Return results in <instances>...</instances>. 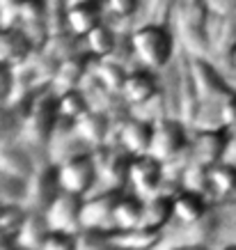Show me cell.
<instances>
[{"label": "cell", "mask_w": 236, "mask_h": 250, "mask_svg": "<svg viewBox=\"0 0 236 250\" xmlns=\"http://www.w3.org/2000/svg\"><path fill=\"white\" fill-rule=\"evenodd\" d=\"M16 25L41 48L48 39V0H21L16 7Z\"/></svg>", "instance_id": "15"}, {"label": "cell", "mask_w": 236, "mask_h": 250, "mask_svg": "<svg viewBox=\"0 0 236 250\" xmlns=\"http://www.w3.org/2000/svg\"><path fill=\"white\" fill-rule=\"evenodd\" d=\"M60 122V101L53 87L39 90L32 99V106L21 122V140L30 147H48L55 126Z\"/></svg>", "instance_id": "4"}, {"label": "cell", "mask_w": 236, "mask_h": 250, "mask_svg": "<svg viewBox=\"0 0 236 250\" xmlns=\"http://www.w3.org/2000/svg\"><path fill=\"white\" fill-rule=\"evenodd\" d=\"M2 207H5V202H2V200H0V211H2Z\"/></svg>", "instance_id": "52"}, {"label": "cell", "mask_w": 236, "mask_h": 250, "mask_svg": "<svg viewBox=\"0 0 236 250\" xmlns=\"http://www.w3.org/2000/svg\"><path fill=\"white\" fill-rule=\"evenodd\" d=\"M76 131L92 149L99 145L110 143V115L90 108L83 117L76 120Z\"/></svg>", "instance_id": "23"}, {"label": "cell", "mask_w": 236, "mask_h": 250, "mask_svg": "<svg viewBox=\"0 0 236 250\" xmlns=\"http://www.w3.org/2000/svg\"><path fill=\"white\" fill-rule=\"evenodd\" d=\"M209 170L211 167L199 163V161L191 159L188 156V163L181 167V188H188V190H197V193H206L211 190V177H209Z\"/></svg>", "instance_id": "33"}, {"label": "cell", "mask_w": 236, "mask_h": 250, "mask_svg": "<svg viewBox=\"0 0 236 250\" xmlns=\"http://www.w3.org/2000/svg\"><path fill=\"white\" fill-rule=\"evenodd\" d=\"M172 218H175V195H168L160 190L156 195L145 197V216H142L145 228L163 232Z\"/></svg>", "instance_id": "27"}, {"label": "cell", "mask_w": 236, "mask_h": 250, "mask_svg": "<svg viewBox=\"0 0 236 250\" xmlns=\"http://www.w3.org/2000/svg\"><path fill=\"white\" fill-rule=\"evenodd\" d=\"M142 0H103V9H106V19L115 23L117 28L131 30L138 19Z\"/></svg>", "instance_id": "30"}, {"label": "cell", "mask_w": 236, "mask_h": 250, "mask_svg": "<svg viewBox=\"0 0 236 250\" xmlns=\"http://www.w3.org/2000/svg\"><path fill=\"white\" fill-rule=\"evenodd\" d=\"M209 2V9L214 14H229V12H236V0H206Z\"/></svg>", "instance_id": "43"}, {"label": "cell", "mask_w": 236, "mask_h": 250, "mask_svg": "<svg viewBox=\"0 0 236 250\" xmlns=\"http://www.w3.org/2000/svg\"><path fill=\"white\" fill-rule=\"evenodd\" d=\"M220 250H236V243H227L225 248H220Z\"/></svg>", "instance_id": "48"}, {"label": "cell", "mask_w": 236, "mask_h": 250, "mask_svg": "<svg viewBox=\"0 0 236 250\" xmlns=\"http://www.w3.org/2000/svg\"><path fill=\"white\" fill-rule=\"evenodd\" d=\"M58 101H60V115L62 117H67V120H74V122H76L78 117H83V115L92 108L80 87L58 94Z\"/></svg>", "instance_id": "35"}, {"label": "cell", "mask_w": 236, "mask_h": 250, "mask_svg": "<svg viewBox=\"0 0 236 250\" xmlns=\"http://www.w3.org/2000/svg\"><path fill=\"white\" fill-rule=\"evenodd\" d=\"M175 2L177 0H142L133 28H136V25H142V23L170 25L172 14H175Z\"/></svg>", "instance_id": "32"}, {"label": "cell", "mask_w": 236, "mask_h": 250, "mask_svg": "<svg viewBox=\"0 0 236 250\" xmlns=\"http://www.w3.org/2000/svg\"><path fill=\"white\" fill-rule=\"evenodd\" d=\"M48 232H51V225H48L44 211L28 209V213H25V218H23V223H21V228L16 229V234H14L16 246H25V248L39 250L41 243H44V239L48 236Z\"/></svg>", "instance_id": "26"}, {"label": "cell", "mask_w": 236, "mask_h": 250, "mask_svg": "<svg viewBox=\"0 0 236 250\" xmlns=\"http://www.w3.org/2000/svg\"><path fill=\"white\" fill-rule=\"evenodd\" d=\"M170 250H211L204 243H179V246H172Z\"/></svg>", "instance_id": "46"}, {"label": "cell", "mask_w": 236, "mask_h": 250, "mask_svg": "<svg viewBox=\"0 0 236 250\" xmlns=\"http://www.w3.org/2000/svg\"><path fill=\"white\" fill-rule=\"evenodd\" d=\"M177 64H179V117L193 129L199 110V94L195 71H193V55H188L186 51L179 48Z\"/></svg>", "instance_id": "14"}, {"label": "cell", "mask_w": 236, "mask_h": 250, "mask_svg": "<svg viewBox=\"0 0 236 250\" xmlns=\"http://www.w3.org/2000/svg\"><path fill=\"white\" fill-rule=\"evenodd\" d=\"M39 250H76V232L51 229Z\"/></svg>", "instance_id": "39"}, {"label": "cell", "mask_w": 236, "mask_h": 250, "mask_svg": "<svg viewBox=\"0 0 236 250\" xmlns=\"http://www.w3.org/2000/svg\"><path fill=\"white\" fill-rule=\"evenodd\" d=\"M76 250H119L103 229H80L76 232Z\"/></svg>", "instance_id": "36"}, {"label": "cell", "mask_w": 236, "mask_h": 250, "mask_svg": "<svg viewBox=\"0 0 236 250\" xmlns=\"http://www.w3.org/2000/svg\"><path fill=\"white\" fill-rule=\"evenodd\" d=\"M51 55H55L58 60H67L71 55H78L85 51V42L83 37H78L76 32L71 30H62V32H53V35H48V39L44 42V46Z\"/></svg>", "instance_id": "29"}, {"label": "cell", "mask_w": 236, "mask_h": 250, "mask_svg": "<svg viewBox=\"0 0 236 250\" xmlns=\"http://www.w3.org/2000/svg\"><path fill=\"white\" fill-rule=\"evenodd\" d=\"M165 182V163L152 154H136L131 161L129 186L142 197L160 193V186Z\"/></svg>", "instance_id": "11"}, {"label": "cell", "mask_w": 236, "mask_h": 250, "mask_svg": "<svg viewBox=\"0 0 236 250\" xmlns=\"http://www.w3.org/2000/svg\"><path fill=\"white\" fill-rule=\"evenodd\" d=\"M60 190L62 186L60 177H58V166L51 163V161L44 163V166H37L32 177L25 182V207L44 211Z\"/></svg>", "instance_id": "10"}, {"label": "cell", "mask_w": 236, "mask_h": 250, "mask_svg": "<svg viewBox=\"0 0 236 250\" xmlns=\"http://www.w3.org/2000/svg\"><path fill=\"white\" fill-rule=\"evenodd\" d=\"M58 166V177H60L62 190L69 193H78V195H90L94 184L99 182V172H97V163L92 159V152L76 154L71 159H64Z\"/></svg>", "instance_id": "7"}, {"label": "cell", "mask_w": 236, "mask_h": 250, "mask_svg": "<svg viewBox=\"0 0 236 250\" xmlns=\"http://www.w3.org/2000/svg\"><path fill=\"white\" fill-rule=\"evenodd\" d=\"M152 136H154V122L131 113L126 117V122L122 124L119 133H117V145H122L124 149L131 152L133 156L136 154H147L149 145H152Z\"/></svg>", "instance_id": "19"}, {"label": "cell", "mask_w": 236, "mask_h": 250, "mask_svg": "<svg viewBox=\"0 0 236 250\" xmlns=\"http://www.w3.org/2000/svg\"><path fill=\"white\" fill-rule=\"evenodd\" d=\"M110 239L119 250H154L163 239L160 229H152L145 225L138 228H115L110 229Z\"/></svg>", "instance_id": "22"}, {"label": "cell", "mask_w": 236, "mask_h": 250, "mask_svg": "<svg viewBox=\"0 0 236 250\" xmlns=\"http://www.w3.org/2000/svg\"><path fill=\"white\" fill-rule=\"evenodd\" d=\"M16 248V239L12 232L0 228V250H14Z\"/></svg>", "instance_id": "44"}, {"label": "cell", "mask_w": 236, "mask_h": 250, "mask_svg": "<svg viewBox=\"0 0 236 250\" xmlns=\"http://www.w3.org/2000/svg\"><path fill=\"white\" fill-rule=\"evenodd\" d=\"M191 147V126L179 117H163L154 122V136L149 152L152 156L160 159L165 166L181 159Z\"/></svg>", "instance_id": "5"}, {"label": "cell", "mask_w": 236, "mask_h": 250, "mask_svg": "<svg viewBox=\"0 0 236 250\" xmlns=\"http://www.w3.org/2000/svg\"><path fill=\"white\" fill-rule=\"evenodd\" d=\"M209 211H211V205L206 200V193H197V190L188 188H181L179 193H175V220H179L181 225L197 223Z\"/></svg>", "instance_id": "24"}, {"label": "cell", "mask_w": 236, "mask_h": 250, "mask_svg": "<svg viewBox=\"0 0 236 250\" xmlns=\"http://www.w3.org/2000/svg\"><path fill=\"white\" fill-rule=\"evenodd\" d=\"M37 46L19 25L0 28V62L7 67H19L35 53Z\"/></svg>", "instance_id": "18"}, {"label": "cell", "mask_w": 236, "mask_h": 250, "mask_svg": "<svg viewBox=\"0 0 236 250\" xmlns=\"http://www.w3.org/2000/svg\"><path fill=\"white\" fill-rule=\"evenodd\" d=\"M209 177H211V190L216 195L229 197L236 195V166L229 163V161H220L211 166L209 170Z\"/></svg>", "instance_id": "34"}, {"label": "cell", "mask_w": 236, "mask_h": 250, "mask_svg": "<svg viewBox=\"0 0 236 250\" xmlns=\"http://www.w3.org/2000/svg\"><path fill=\"white\" fill-rule=\"evenodd\" d=\"M25 213H28V207L25 205H5L2 211H0V228L16 234V229L21 228Z\"/></svg>", "instance_id": "40"}, {"label": "cell", "mask_w": 236, "mask_h": 250, "mask_svg": "<svg viewBox=\"0 0 236 250\" xmlns=\"http://www.w3.org/2000/svg\"><path fill=\"white\" fill-rule=\"evenodd\" d=\"M145 216V197L124 190L115 207V228H138Z\"/></svg>", "instance_id": "28"}, {"label": "cell", "mask_w": 236, "mask_h": 250, "mask_svg": "<svg viewBox=\"0 0 236 250\" xmlns=\"http://www.w3.org/2000/svg\"><path fill=\"white\" fill-rule=\"evenodd\" d=\"M0 170L28 182L32 172L37 170V161L30 156L28 147L19 145L16 140H7V143H0Z\"/></svg>", "instance_id": "21"}, {"label": "cell", "mask_w": 236, "mask_h": 250, "mask_svg": "<svg viewBox=\"0 0 236 250\" xmlns=\"http://www.w3.org/2000/svg\"><path fill=\"white\" fill-rule=\"evenodd\" d=\"M92 74L99 78L106 87H110L113 92L119 94L124 81L129 76V69L124 67V64H119V62L110 60V58H99V60L94 58V62H92Z\"/></svg>", "instance_id": "31"}, {"label": "cell", "mask_w": 236, "mask_h": 250, "mask_svg": "<svg viewBox=\"0 0 236 250\" xmlns=\"http://www.w3.org/2000/svg\"><path fill=\"white\" fill-rule=\"evenodd\" d=\"M14 250H35V248H25V246H16Z\"/></svg>", "instance_id": "50"}, {"label": "cell", "mask_w": 236, "mask_h": 250, "mask_svg": "<svg viewBox=\"0 0 236 250\" xmlns=\"http://www.w3.org/2000/svg\"><path fill=\"white\" fill-rule=\"evenodd\" d=\"M124 188H106L97 195H85L83 213H80V229H115V207Z\"/></svg>", "instance_id": "9"}, {"label": "cell", "mask_w": 236, "mask_h": 250, "mask_svg": "<svg viewBox=\"0 0 236 250\" xmlns=\"http://www.w3.org/2000/svg\"><path fill=\"white\" fill-rule=\"evenodd\" d=\"M229 78H232V83L236 85V74H232V76H229Z\"/></svg>", "instance_id": "51"}, {"label": "cell", "mask_w": 236, "mask_h": 250, "mask_svg": "<svg viewBox=\"0 0 236 250\" xmlns=\"http://www.w3.org/2000/svg\"><path fill=\"white\" fill-rule=\"evenodd\" d=\"M14 92V69L0 62V106H7Z\"/></svg>", "instance_id": "42"}, {"label": "cell", "mask_w": 236, "mask_h": 250, "mask_svg": "<svg viewBox=\"0 0 236 250\" xmlns=\"http://www.w3.org/2000/svg\"><path fill=\"white\" fill-rule=\"evenodd\" d=\"M220 124L225 129H236V85L220 104Z\"/></svg>", "instance_id": "41"}, {"label": "cell", "mask_w": 236, "mask_h": 250, "mask_svg": "<svg viewBox=\"0 0 236 250\" xmlns=\"http://www.w3.org/2000/svg\"><path fill=\"white\" fill-rule=\"evenodd\" d=\"M85 195L60 190L53 197V202L44 209L51 229H64V232H80V213H83Z\"/></svg>", "instance_id": "12"}, {"label": "cell", "mask_w": 236, "mask_h": 250, "mask_svg": "<svg viewBox=\"0 0 236 250\" xmlns=\"http://www.w3.org/2000/svg\"><path fill=\"white\" fill-rule=\"evenodd\" d=\"M106 21L103 0H67V28L85 37L92 28Z\"/></svg>", "instance_id": "17"}, {"label": "cell", "mask_w": 236, "mask_h": 250, "mask_svg": "<svg viewBox=\"0 0 236 250\" xmlns=\"http://www.w3.org/2000/svg\"><path fill=\"white\" fill-rule=\"evenodd\" d=\"M92 62H94V58H92L87 51H83V53H78V55H71L67 60H62L51 87H53L58 94L80 87L83 81L87 78V74L92 71Z\"/></svg>", "instance_id": "20"}, {"label": "cell", "mask_w": 236, "mask_h": 250, "mask_svg": "<svg viewBox=\"0 0 236 250\" xmlns=\"http://www.w3.org/2000/svg\"><path fill=\"white\" fill-rule=\"evenodd\" d=\"M191 138V147H188V154L191 159L204 163V166H216L225 161V154H227V145H229V129L225 126H218V129H193Z\"/></svg>", "instance_id": "13"}, {"label": "cell", "mask_w": 236, "mask_h": 250, "mask_svg": "<svg viewBox=\"0 0 236 250\" xmlns=\"http://www.w3.org/2000/svg\"><path fill=\"white\" fill-rule=\"evenodd\" d=\"M92 159L97 163L99 182L106 184V188H126L129 186V170L133 154L126 152L122 145H99L92 149Z\"/></svg>", "instance_id": "6"}, {"label": "cell", "mask_w": 236, "mask_h": 250, "mask_svg": "<svg viewBox=\"0 0 236 250\" xmlns=\"http://www.w3.org/2000/svg\"><path fill=\"white\" fill-rule=\"evenodd\" d=\"M21 133V117L12 106H0V143L14 140Z\"/></svg>", "instance_id": "38"}, {"label": "cell", "mask_w": 236, "mask_h": 250, "mask_svg": "<svg viewBox=\"0 0 236 250\" xmlns=\"http://www.w3.org/2000/svg\"><path fill=\"white\" fill-rule=\"evenodd\" d=\"M131 42L138 64L154 71H163L179 53V42L170 25H156V23L136 25L131 28Z\"/></svg>", "instance_id": "3"}, {"label": "cell", "mask_w": 236, "mask_h": 250, "mask_svg": "<svg viewBox=\"0 0 236 250\" xmlns=\"http://www.w3.org/2000/svg\"><path fill=\"white\" fill-rule=\"evenodd\" d=\"M229 74H236V55H234V62H232V69H229Z\"/></svg>", "instance_id": "49"}, {"label": "cell", "mask_w": 236, "mask_h": 250, "mask_svg": "<svg viewBox=\"0 0 236 250\" xmlns=\"http://www.w3.org/2000/svg\"><path fill=\"white\" fill-rule=\"evenodd\" d=\"M209 44H211V60L225 67L229 74L236 55V12L214 14L209 19Z\"/></svg>", "instance_id": "8"}, {"label": "cell", "mask_w": 236, "mask_h": 250, "mask_svg": "<svg viewBox=\"0 0 236 250\" xmlns=\"http://www.w3.org/2000/svg\"><path fill=\"white\" fill-rule=\"evenodd\" d=\"M225 161H229V163H234L236 166V129H229V145H227Z\"/></svg>", "instance_id": "45"}, {"label": "cell", "mask_w": 236, "mask_h": 250, "mask_svg": "<svg viewBox=\"0 0 236 250\" xmlns=\"http://www.w3.org/2000/svg\"><path fill=\"white\" fill-rule=\"evenodd\" d=\"M158 92H160L158 71L147 69V67H136L129 71V76L124 81L119 94H122V99L131 108H136V106H142L152 97H156Z\"/></svg>", "instance_id": "16"}, {"label": "cell", "mask_w": 236, "mask_h": 250, "mask_svg": "<svg viewBox=\"0 0 236 250\" xmlns=\"http://www.w3.org/2000/svg\"><path fill=\"white\" fill-rule=\"evenodd\" d=\"M193 71H195L199 94V110L193 129H218V126H222L220 104L232 92L234 83L222 71L220 64H216L211 58H195L193 55Z\"/></svg>", "instance_id": "1"}, {"label": "cell", "mask_w": 236, "mask_h": 250, "mask_svg": "<svg viewBox=\"0 0 236 250\" xmlns=\"http://www.w3.org/2000/svg\"><path fill=\"white\" fill-rule=\"evenodd\" d=\"M0 200L5 205H25V182L0 170Z\"/></svg>", "instance_id": "37"}, {"label": "cell", "mask_w": 236, "mask_h": 250, "mask_svg": "<svg viewBox=\"0 0 236 250\" xmlns=\"http://www.w3.org/2000/svg\"><path fill=\"white\" fill-rule=\"evenodd\" d=\"M124 28H117L115 23H110L106 19L103 23H99L97 28H92L87 35L83 37L85 42V51L92 55V58H108V55L115 51L117 46V39H119V32Z\"/></svg>", "instance_id": "25"}, {"label": "cell", "mask_w": 236, "mask_h": 250, "mask_svg": "<svg viewBox=\"0 0 236 250\" xmlns=\"http://www.w3.org/2000/svg\"><path fill=\"white\" fill-rule=\"evenodd\" d=\"M209 19H211V9L206 0H177L170 28L175 32L181 51L195 58H211Z\"/></svg>", "instance_id": "2"}, {"label": "cell", "mask_w": 236, "mask_h": 250, "mask_svg": "<svg viewBox=\"0 0 236 250\" xmlns=\"http://www.w3.org/2000/svg\"><path fill=\"white\" fill-rule=\"evenodd\" d=\"M21 0H0V9H5V7H14V5H19Z\"/></svg>", "instance_id": "47"}]
</instances>
